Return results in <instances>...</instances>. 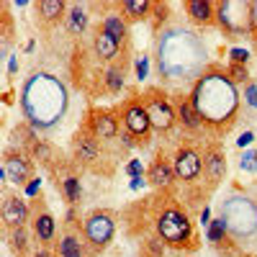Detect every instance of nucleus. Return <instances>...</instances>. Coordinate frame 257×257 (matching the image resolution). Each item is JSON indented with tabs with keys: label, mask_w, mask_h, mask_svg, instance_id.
<instances>
[{
	"label": "nucleus",
	"mask_w": 257,
	"mask_h": 257,
	"mask_svg": "<svg viewBox=\"0 0 257 257\" xmlns=\"http://www.w3.org/2000/svg\"><path fill=\"white\" fill-rule=\"evenodd\" d=\"M157 72L173 85L196 82L208 70V49L198 31L183 24H167L155 39Z\"/></svg>",
	"instance_id": "1"
},
{
	"label": "nucleus",
	"mask_w": 257,
	"mask_h": 257,
	"mask_svg": "<svg viewBox=\"0 0 257 257\" xmlns=\"http://www.w3.org/2000/svg\"><path fill=\"white\" fill-rule=\"evenodd\" d=\"M26 123L34 132H54L70 113V90L64 80L47 70H34L18 93Z\"/></svg>",
	"instance_id": "2"
},
{
	"label": "nucleus",
	"mask_w": 257,
	"mask_h": 257,
	"mask_svg": "<svg viewBox=\"0 0 257 257\" xmlns=\"http://www.w3.org/2000/svg\"><path fill=\"white\" fill-rule=\"evenodd\" d=\"M190 100L201 113V121L208 132L216 137L226 134L239 118L242 111V93L239 85H234L226 70L208 67L190 88Z\"/></svg>",
	"instance_id": "3"
},
{
	"label": "nucleus",
	"mask_w": 257,
	"mask_h": 257,
	"mask_svg": "<svg viewBox=\"0 0 257 257\" xmlns=\"http://www.w3.org/2000/svg\"><path fill=\"white\" fill-rule=\"evenodd\" d=\"M155 234L160 242L180 254H190L198 249V234L190 221V213L175 198H155Z\"/></svg>",
	"instance_id": "4"
},
{
	"label": "nucleus",
	"mask_w": 257,
	"mask_h": 257,
	"mask_svg": "<svg viewBox=\"0 0 257 257\" xmlns=\"http://www.w3.org/2000/svg\"><path fill=\"white\" fill-rule=\"evenodd\" d=\"M219 216L226 224L229 237L249 247L257 242V201L244 196V193H229L224 196V201L219 203Z\"/></svg>",
	"instance_id": "5"
},
{
	"label": "nucleus",
	"mask_w": 257,
	"mask_h": 257,
	"mask_svg": "<svg viewBox=\"0 0 257 257\" xmlns=\"http://www.w3.org/2000/svg\"><path fill=\"white\" fill-rule=\"evenodd\" d=\"M70 155L72 165L80 170H88L95 175H111L113 173V160L105 152V142H100L95 134H90L88 128H77V134L70 142Z\"/></svg>",
	"instance_id": "6"
},
{
	"label": "nucleus",
	"mask_w": 257,
	"mask_h": 257,
	"mask_svg": "<svg viewBox=\"0 0 257 257\" xmlns=\"http://www.w3.org/2000/svg\"><path fill=\"white\" fill-rule=\"evenodd\" d=\"M118 219L111 208H93L82 216V237L95 254L105 252L116 239Z\"/></svg>",
	"instance_id": "7"
},
{
	"label": "nucleus",
	"mask_w": 257,
	"mask_h": 257,
	"mask_svg": "<svg viewBox=\"0 0 257 257\" xmlns=\"http://www.w3.org/2000/svg\"><path fill=\"white\" fill-rule=\"evenodd\" d=\"M216 26L229 36L252 34L249 0H221V3H216Z\"/></svg>",
	"instance_id": "8"
},
{
	"label": "nucleus",
	"mask_w": 257,
	"mask_h": 257,
	"mask_svg": "<svg viewBox=\"0 0 257 257\" xmlns=\"http://www.w3.org/2000/svg\"><path fill=\"white\" fill-rule=\"evenodd\" d=\"M118 116H121V126L123 132L132 137L137 144H147L149 139H152V121H149V113L144 108L142 103V95H134L128 98L121 108H118Z\"/></svg>",
	"instance_id": "9"
},
{
	"label": "nucleus",
	"mask_w": 257,
	"mask_h": 257,
	"mask_svg": "<svg viewBox=\"0 0 257 257\" xmlns=\"http://www.w3.org/2000/svg\"><path fill=\"white\" fill-rule=\"evenodd\" d=\"M142 103L149 113V121H152V128L157 134H167L173 132L175 123H178V113H175V103L170 100L160 88H152L142 93Z\"/></svg>",
	"instance_id": "10"
},
{
	"label": "nucleus",
	"mask_w": 257,
	"mask_h": 257,
	"mask_svg": "<svg viewBox=\"0 0 257 257\" xmlns=\"http://www.w3.org/2000/svg\"><path fill=\"white\" fill-rule=\"evenodd\" d=\"M34 170H36V165H34V160H31V155L26 152V149H13V147H8L6 152H3L0 175H3L6 183L24 188V185L31 183Z\"/></svg>",
	"instance_id": "11"
},
{
	"label": "nucleus",
	"mask_w": 257,
	"mask_h": 257,
	"mask_svg": "<svg viewBox=\"0 0 257 257\" xmlns=\"http://www.w3.org/2000/svg\"><path fill=\"white\" fill-rule=\"evenodd\" d=\"M52 249L54 257H95V252L82 237V219L75 221L72 213H70V221H64V229L59 231Z\"/></svg>",
	"instance_id": "12"
},
{
	"label": "nucleus",
	"mask_w": 257,
	"mask_h": 257,
	"mask_svg": "<svg viewBox=\"0 0 257 257\" xmlns=\"http://www.w3.org/2000/svg\"><path fill=\"white\" fill-rule=\"evenodd\" d=\"M173 170L183 185H196L203 178V152L193 144H180L173 152Z\"/></svg>",
	"instance_id": "13"
},
{
	"label": "nucleus",
	"mask_w": 257,
	"mask_h": 257,
	"mask_svg": "<svg viewBox=\"0 0 257 257\" xmlns=\"http://www.w3.org/2000/svg\"><path fill=\"white\" fill-rule=\"evenodd\" d=\"M31 234H34V239L39 247H54L57 237H59V231H57V219H54V213L49 211V206L44 203V198H36L31 203Z\"/></svg>",
	"instance_id": "14"
},
{
	"label": "nucleus",
	"mask_w": 257,
	"mask_h": 257,
	"mask_svg": "<svg viewBox=\"0 0 257 257\" xmlns=\"http://www.w3.org/2000/svg\"><path fill=\"white\" fill-rule=\"evenodd\" d=\"M0 219H3V231L29 226L31 224V206L21 193H3V206H0Z\"/></svg>",
	"instance_id": "15"
},
{
	"label": "nucleus",
	"mask_w": 257,
	"mask_h": 257,
	"mask_svg": "<svg viewBox=\"0 0 257 257\" xmlns=\"http://www.w3.org/2000/svg\"><path fill=\"white\" fill-rule=\"evenodd\" d=\"M85 128L105 144L116 142L121 137V116H118V111H111V108H95L88 113Z\"/></svg>",
	"instance_id": "16"
},
{
	"label": "nucleus",
	"mask_w": 257,
	"mask_h": 257,
	"mask_svg": "<svg viewBox=\"0 0 257 257\" xmlns=\"http://www.w3.org/2000/svg\"><path fill=\"white\" fill-rule=\"evenodd\" d=\"M203 178H206L208 193L226 178V152L219 142H208L203 147Z\"/></svg>",
	"instance_id": "17"
},
{
	"label": "nucleus",
	"mask_w": 257,
	"mask_h": 257,
	"mask_svg": "<svg viewBox=\"0 0 257 257\" xmlns=\"http://www.w3.org/2000/svg\"><path fill=\"white\" fill-rule=\"evenodd\" d=\"M147 183L152 185L155 190H162V193H170L173 185L178 183L175 178V170H173V160H167L162 152L152 160V165L147 167Z\"/></svg>",
	"instance_id": "18"
},
{
	"label": "nucleus",
	"mask_w": 257,
	"mask_h": 257,
	"mask_svg": "<svg viewBox=\"0 0 257 257\" xmlns=\"http://www.w3.org/2000/svg\"><path fill=\"white\" fill-rule=\"evenodd\" d=\"M70 11V3L64 0H39L34 3V18L41 29H57L59 24H64Z\"/></svg>",
	"instance_id": "19"
},
{
	"label": "nucleus",
	"mask_w": 257,
	"mask_h": 257,
	"mask_svg": "<svg viewBox=\"0 0 257 257\" xmlns=\"http://www.w3.org/2000/svg\"><path fill=\"white\" fill-rule=\"evenodd\" d=\"M121 41H116L111 34H105L100 26L93 31V36H90V52H93V57L95 59H100V62H105V64H113V62H118V54H121Z\"/></svg>",
	"instance_id": "20"
},
{
	"label": "nucleus",
	"mask_w": 257,
	"mask_h": 257,
	"mask_svg": "<svg viewBox=\"0 0 257 257\" xmlns=\"http://www.w3.org/2000/svg\"><path fill=\"white\" fill-rule=\"evenodd\" d=\"M175 113H178V123L185 128V132H190V134H198V132H203V121H201V113L196 111V105H193V100H190V95H178L175 100Z\"/></svg>",
	"instance_id": "21"
},
{
	"label": "nucleus",
	"mask_w": 257,
	"mask_h": 257,
	"mask_svg": "<svg viewBox=\"0 0 257 257\" xmlns=\"http://www.w3.org/2000/svg\"><path fill=\"white\" fill-rule=\"evenodd\" d=\"M185 16L196 26L216 24V3L213 0H185Z\"/></svg>",
	"instance_id": "22"
},
{
	"label": "nucleus",
	"mask_w": 257,
	"mask_h": 257,
	"mask_svg": "<svg viewBox=\"0 0 257 257\" xmlns=\"http://www.w3.org/2000/svg\"><path fill=\"white\" fill-rule=\"evenodd\" d=\"M6 234V242H8V249L13 257H34L36 249H31V226H18V229H11V231H3Z\"/></svg>",
	"instance_id": "23"
},
{
	"label": "nucleus",
	"mask_w": 257,
	"mask_h": 257,
	"mask_svg": "<svg viewBox=\"0 0 257 257\" xmlns=\"http://www.w3.org/2000/svg\"><path fill=\"white\" fill-rule=\"evenodd\" d=\"M90 26V16H88V6L82 3H70V11H67V18H64V29L72 36H82Z\"/></svg>",
	"instance_id": "24"
},
{
	"label": "nucleus",
	"mask_w": 257,
	"mask_h": 257,
	"mask_svg": "<svg viewBox=\"0 0 257 257\" xmlns=\"http://www.w3.org/2000/svg\"><path fill=\"white\" fill-rule=\"evenodd\" d=\"M155 3L152 0H121L118 3V13L126 24H134V21H144L152 13Z\"/></svg>",
	"instance_id": "25"
},
{
	"label": "nucleus",
	"mask_w": 257,
	"mask_h": 257,
	"mask_svg": "<svg viewBox=\"0 0 257 257\" xmlns=\"http://www.w3.org/2000/svg\"><path fill=\"white\" fill-rule=\"evenodd\" d=\"M123 82H126V62L108 64L105 72H103V88L108 90V93H121Z\"/></svg>",
	"instance_id": "26"
},
{
	"label": "nucleus",
	"mask_w": 257,
	"mask_h": 257,
	"mask_svg": "<svg viewBox=\"0 0 257 257\" xmlns=\"http://www.w3.org/2000/svg\"><path fill=\"white\" fill-rule=\"evenodd\" d=\"M57 185H59L64 201H67L70 206L80 203V198H82V183H80V175L77 173H67L62 180H57Z\"/></svg>",
	"instance_id": "27"
},
{
	"label": "nucleus",
	"mask_w": 257,
	"mask_h": 257,
	"mask_svg": "<svg viewBox=\"0 0 257 257\" xmlns=\"http://www.w3.org/2000/svg\"><path fill=\"white\" fill-rule=\"evenodd\" d=\"M100 29L105 34H111L116 41H121V44H126V39H128V24L121 18V13H111V16H105L100 21Z\"/></svg>",
	"instance_id": "28"
},
{
	"label": "nucleus",
	"mask_w": 257,
	"mask_h": 257,
	"mask_svg": "<svg viewBox=\"0 0 257 257\" xmlns=\"http://www.w3.org/2000/svg\"><path fill=\"white\" fill-rule=\"evenodd\" d=\"M226 75L231 77L234 85H247V82H249V72H247V67H244V64H237V62H231L229 67H226Z\"/></svg>",
	"instance_id": "29"
},
{
	"label": "nucleus",
	"mask_w": 257,
	"mask_h": 257,
	"mask_svg": "<svg viewBox=\"0 0 257 257\" xmlns=\"http://www.w3.org/2000/svg\"><path fill=\"white\" fill-rule=\"evenodd\" d=\"M242 98H244V108H249L252 113H257V82H254V80H249V82L244 85Z\"/></svg>",
	"instance_id": "30"
},
{
	"label": "nucleus",
	"mask_w": 257,
	"mask_h": 257,
	"mask_svg": "<svg viewBox=\"0 0 257 257\" xmlns=\"http://www.w3.org/2000/svg\"><path fill=\"white\" fill-rule=\"evenodd\" d=\"M224 234H229V231H226L224 219H221V216H219V219H213V221H211V231H208V239H211V244H219Z\"/></svg>",
	"instance_id": "31"
},
{
	"label": "nucleus",
	"mask_w": 257,
	"mask_h": 257,
	"mask_svg": "<svg viewBox=\"0 0 257 257\" xmlns=\"http://www.w3.org/2000/svg\"><path fill=\"white\" fill-rule=\"evenodd\" d=\"M252 8V36H257V0H249Z\"/></svg>",
	"instance_id": "32"
},
{
	"label": "nucleus",
	"mask_w": 257,
	"mask_h": 257,
	"mask_svg": "<svg viewBox=\"0 0 257 257\" xmlns=\"http://www.w3.org/2000/svg\"><path fill=\"white\" fill-rule=\"evenodd\" d=\"M34 257H54V249H49V247H36Z\"/></svg>",
	"instance_id": "33"
},
{
	"label": "nucleus",
	"mask_w": 257,
	"mask_h": 257,
	"mask_svg": "<svg viewBox=\"0 0 257 257\" xmlns=\"http://www.w3.org/2000/svg\"><path fill=\"white\" fill-rule=\"evenodd\" d=\"M231 257H254V254H249V252H234Z\"/></svg>",
	"instance_id": "34"
},
{
	"label": "nucleus",
	"mask_w": 257,
	"mask_h": 257,
	"mask_svg": "<svg viewBox=\"0 0 257 257\" xmlns=\"http://www.w3.org/2000/svg\"><path fill=\"white\" fill-rule=\"evenodd\" d=\"M180 257H193V254H180Z\"/></svg>",
	"instance_id": "35"
},
{
	"label": "nucleus",
	"mask_w": 257,
	"mask_h": 257,
	"mask_svg": "<svg viewBox=\"0 0 257 257\" xmlns=\"http://www.w3.org/2000/svg\"><path fill=\"white\" fill-rule=\"evenodd\" d=\"M6 257H13V254H6Z\"/></svg>",
	"instance_id": "36"
}]
</instances>
